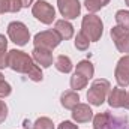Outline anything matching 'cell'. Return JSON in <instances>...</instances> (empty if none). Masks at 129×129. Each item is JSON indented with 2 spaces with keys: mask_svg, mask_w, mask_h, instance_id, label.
I'll return each instance as SVG.
<instances>
[{
  "mask_svg": "<svg viewBox=\"0 0 129 129\" xmlns=\"http://www.w3.org/2000/svg\"><path fill=\"white\" fill-rule=\"evenodd\" d=\"M8 68H11L15 72L27 75L35 83H41L44 80L41 66L36 64L32 56H29L27 53H24L21 50L15 48V50L8 51Z\"/></svg>",
  "mask_w": 129,
  "mask_h": 129,
  "instance_id": "cell-1",
  "label": "cell"
},
{
  "mask_svg": "<svg viewBox=\"0 0 129 129\" xmlns=\"http://www.w3.org/2000/svg\"><path fill=\"white\" fill-rule=\"evenodd\" d=\"M110 90H111V84H110L108 80H105V78L95 80L92 83V86L89 87V92H87V101H89V104H92L95 107H101L105 102Z\"/></svg>",
  "mask_w": 129,
  "mask_h": 129,
  "instance_id": "cell-2",
  "label": "cell"
},
{
  "mask_svg": "<svg viewBox=\"0 0 129 129\" xmlns=\"http://www.w3.org/2000/svg\"><path fill=\"white\" fill-rule=\"evenodd\" d=\"M81 32L84 33L90 42H96L101 39L102 33H104V23L102 20L95 15V14H87L83 17L81 21Z\"/></svg>",
  "mask_w": 129,
  "mask_h": 129,
  "instance_id": "cell-3",
  "label": "cell"
},
{
  "mask_svg": "<svg viewBox=\"0 0 129 129\" xmlns=\"http://www.w3.org/2000/svg\"><path fill=\"white\" fill-rule=\"evenodd\" d=\"M62 42V38L57 35L56 30H44L35 35L33 38V45L35 48H45L53 51L54 48H57Z\"/></svg>",
  "mask_w": 129,
  "mask_h": 129,
  "instance_id": "cell-4",
  "label": "cell"
},
{
  "mask_svg": "<svg viewBox=\"0 0 129 129\" xmlns=\"http://www.w3.org/2000/svg\"><path fill=\"white\" fill-rule=\"evenodd\" d=\"M8 36L18 47H24L30 41V32L27 26L21 21H12L8 24Z\"/></svg>",
  "mask_w": 129,
  "mask_h": 129,
  "instance_id": "cell-5",
  "label": "cell"
},
{
  "mask_svg": "<svg viewBox=\"0 0 129 129\" xmlns=\"http://www.w3.org/2000/svg\"><path fill=\"white\" fill-rule=\"evenodd\" d=\"M32 14L42 24H51L56 20V9L47 0H38L35 5H32Z\"/></svg>",
  "mask_w": 129,
  "mask_h": 129,
  "instance_id": "cell-6",
  "label": "cell"
},
{
  "mask_svg": "<svg viewBox=\"0 0 129 129\" xmlns=\"http://www.w3.org/2000/svg\"><path fill=\"white\" fill-rule=\"evenodd\" d=\"M110 35H111V39L116 45V48L123 53V54H129V32L119 27V26H114L111 27L110 30Z\"/></svg>",
  "mask_w": 129,
  "mask_h": 129,
  "instance_id": "cell-7",
  "label": "cell"
},
{
  "mask_svg": "<svg viewBox=\"0 0 129 129\" xmlns=\"http://www.w3.org/2000/svg\"><path fill=\"white\" fill-rule=\"evenodd\" d=\"M57 6L64 20H74L81 14L80 0H57Z\"/></svg>",
  "mask_w": 129,
  "mask_h": 129,
  "instance_id": "cell-8",
  "label": "cell"
},
{
  "mask_svg": "<svg viewBox=\"0 0 129 129\" xmlns=\"http://www.w3.org/2000/svg\"><path fill=\"white\" fill-rule=\"evenodd\" d=\"M114 77H116L119 87H128L129 86V54H125L117 62Z\"/></svg>",
  "mask_w": 129,
  "mask_h": 129,
  "instance_id": "cell-9",
  "label": "cell"
},
{
  "mask_svg": "<svg viewBox=\"0 0 129 129\" xmlns=\"http://www.w3.org/2000/svg\"><path fill=\"white\" fill-rule=\"evenodd\" d=\"M107 101L111 108H128V92L122 87H113Z\"/></svg>",
  "mask_w": 129,
  "mask_h": 129,
  "instance_id": "cell-10",
  "label": "cell"
},
{
  "mask_svg": "<svg viewBox=\"0 0 129 129\" xmlns=\"http://www.w3.org/2000/svg\"><path fill=\"white\" fill-rule=\"evenodd\" d=\"M93 119V111L89 107V104H78L72 110V120L77 123H87Z\"/></svg>",
  "mask_w": 129,
  "mask_h": 129,
  "instance_id": "cell-11",
  "label": "cell"
},
{
  "mask_svg": "<svg viewBox=\"0 0 129 129\" xmlns=\"http://www.w3.org/2000/svg\"><path fill=\"white\" fill-rule=\"evenodd\" d=\"M33 60L38 64H41V68H50L53 64V51L45 50V48H33L32 51Z\"/></svg>",
  "mask_w": 129,
  "mask_h": 129,
  "instance_id": "cell-12",
  "label": "cell"
},
{
  "mask_svg": "<svg viewBox=\"0 0 129 129\" xmlns=\"http://www.w3.org/2000/svg\"><path fill=\"white\" fill-rule=\"evenodd\" d=\"M54 30L57 32V35L62 38V41H68V39H71L72 36H74V26L68 21V20H57L56 23H54Z\"/></svg>",
  "mask_w": 129,
  "mask_h": 129,
  "instance_id": "cell-13",
  "label": "cell"
},
{
  "mask_svg": "<svg viewBox=\"0 0 129 129\" xmlns=\"http://www.w3.org/2000/svg\"><path fill=\"white\" fill-rule=\"evenodd\" d=\"M60 104L66 110H74V107L80 104V95L75 90H66L60 96Z\"/></svg>",
  "mask_w": 129,
  "mask_h": 129,
  "instance_id": "cell-14",
  "label": "cell"
},
{
  "mask_svg": "<svg viewBox=\"0 0 129 129\" xmlns=\"http://www.w3.org/2000/svg\"><path fill=\"white\" fill-rule=\"evenodd\" d=\"M23 9L21 0H0V14H17Z\"/></svg>",
  "mask_w": 129,
  "mask_h": 129,
  "instance_id": "cell-15",
  "label": "cell"
},
{
  "mask_svg": "<svg viewBox=\"0 0 129 129\" xmlns=\"http://www.w3.org/2000/svg\"><path fill=\"white\" fill-rule=\"evenodd\" d=\"M75 72L86 77L87 80H90L93 75H95V66L90 60H81L77 63V68H75Z\"/></svg>",
  "mask_w": 129,
  "mask_h": 129,
  "instance_id": "cell-16",
  "label": "cell"
},
{
  "mask_svg": "<svg viewBox=\"0 0 129 129\" xmlns=\"http://www.w3.org/2000/svg\"><path fill=\"white\" fill-rule=\"evenodd\" d=\"M54 66H56V69H57L59 72H62V74H69V72L72 71V68H74L72 60H71L68 56H64V54H60V56L56 57Z\"/></svg>",
  "mask_w": 129,
  "mask_h": 129,
  "instance_id": "cell-17",
  "label": "cell"
},
{
  "mask_svg": "<svg viewBox=\"0 0 129 129\" xmlns=\"http://www.w3.org/2000/svg\"><path fill=\"white\" fill-rule=\"evenodd\" d=\"M111 125V116L105 113H99L93 117V129H108Z\"/></svg>",
  "mask_w": 129,
  "mask_h": 129,
  "instance_id": "cell-18",
  "label": "cell"
},
{
  "mask_svg": "<svg viewBox=\"0 0 129 129\" xmlns=\"http://www.w3.org/2000/svg\"><path fill=\"white\" fill-rule=\"evenodd\" d=\"M87 83H89V80H87L86 77H83V75L77 74V72H74V75H72V77H71V80H69L71 89H72V90H75V92H78V90H81V89H86Z\"/></svg>",
  "mask_w": 129,
  "mask_h": 129,
  "instance_id": "cell-19",
  "label": "cell"
},
{
  "mask_svg": "<svg viewBox=\"0 0 129 129\" xmlns=\"http://www.w3.org/2000/svg\"><path fill=\"white\" fill-rule=\"evenodd\" d=\"M8 68V39L0 35V69Z\"/></svg>",
  "mask_w": 129,
  "mask_h": 129,
  "instance_id": "cell-20",
  "label": "cell"
},
{
  "mask_svg": "<svg viewBox=\"0 0 129 129\" xmlns=\"http://www.w3.org/2000/svg\"><path fill=\"white\" fill-rule=\"evenodd\" d=\"M111 0H84V6L90 14H95L98 11H101L104 6H107Z\"/></svg>",
  "mask_w": 129,
  "mask_h": 129,
  "instance_id": "cell-21",
  "label": "cell"
},
{
  "mask_svg": "<svg viewBox=\"0 0 129 129\" xmlns=\"http://www.w3.org/2000/svg\"><path fill=\"white\" fill-rule=\"evenodd\" d=\"M114 18H116V23H117L119 27H122V29L129 32V11H125V9L117 11Z\"/></svg>",
  "mask_w": 129,
  "mask_h": 129,
  "instance_id": "cell-22",
  "label": "cell"
},
{
  "mask_svg": "<svg viewBox=\"0 0 129 129\" xmlns=\"http://www.w3.org/2000/svg\"><path fill=\"white\" fill-rule=\"evenodd\" d=\"M74 45H75V48L80 50V51H87V50H89V45H90V41H89V38H87L83 32H78L77 36H75Z\"/></svg>",
  "mask_w": 129,
  "mask_h": 129,
  "instance_id": "cell-23",
  "label": "cell"
},
{
  "mask_svg": "<svg viewBox=\"0 0 129 129\" xmlns=\"http://www.w3.org/2000/svg\"><path fill=\"white\" fill-rule=\"evenodd\" d=\"M33 129H54V123L50 117H39L33 123Z\"/></svg>",
  "mask_w": 129,
  "mask_h": 129,
  "instance_id": "cell-24",
  "label": "cell"
},
{
  "mask_svg": "<svg viewBox=\"0 0 129 129\" xmlns=\"http://www.w3.org/2000/svg\"><path fill=\"white\" fill-rule=\"evenodd\" d=\"M11 93H12V87H11V84H9L6 80L2 81V83H0V99H2V98H8Z\"/></svg>",
  "mask_w": 129,
  "mask_h": 129,
  "instance_id": "cell-25",
  "label": "cell"
},
{
  "mask_svg": "<svg viewBox=\"0 0 129 129\" xmlns=\"http://www.w3.org/2000/svg\"><path fill=\"white\" fill-rule=\"evenodd\" d=\"M8 117V105L5 101H0V123H3Z\"/></svg>",
  "mask_w": 129,
  "mask_h": 129,
  "instance_id": "cell-26",
  "label": "cell"
},
{
  "mask_svg": "<svg viewBox=\"0 0 129 129\" xmlns=\"http://www.w3.org/2000/svg\"><path fill=\"white\" fill-rule=\"evenodd\" d=\"M57 129H78V126L74 125V123L69 122V120H64V122H62V123L57 126Z\"/></svg>",
  "mask_w": 129,
  "mask_h": 129,
  "instance_id": "cell-27",
  "label": "cell"
},
{
  "mask_svg": "<svg viewBox=\"0 0 129 129\" xmlns=\"http://www.w3.org/2000/svg\"><path fill=\"white\" fill-rule=\"evenodd\" d=\"M35 0H21V5H23V8H29V6H32V3Z\"/></svg>",
  "mask_w": 129,
  "mask_h": 129,
  "instance_id": "cell-28",
  "label": "cell"
},
{
  "mask_svg": "<svg viewBox=\"0 0 129 129\" xmlns=\"http://www.w3.org/2000/svg\"><path fill=\"white\" fill-rule=\"evenodd\" d=\"M2 81H5V77H3V74L0 72V83H2Z\"/></svg>",
  "mask_w": 129,
  "mask_h": 129,
  "instance_id": "cell-29",
  "label": "cell"
},
{
  "mask_svg": "<svg viewBox=\"0 0 129 129\" xmlns=\"http://www.w3.org/2000/svg\"><path fill=\"white\" fill-rule=\"evenodd\" d=\"M128 108H129V92H128Z\"/></svg>",
  "mask_w": 129,
  "mask_h": 129,
  "instance_id": "cell-30",
  "label": "cell"
},
{
  "mask_svg": "<svg viewBox=\"0 0 129 129\" xmlns=\"http://www.w3.org/2000/svg\"><path fill=\"white\" fill-rule=\"evenodd\" d=\"M125 3H126V5L129 6V0H125Z\"/></svg>",
  "mask_w": 129,
  "mask_h": 129,
  "instance_id": "cell-31",
  "label": "cell"
},
{
  "mask_svg": "<svg viewBox=\"0 0 129 129\" xmlns=\"http://www.w3.org/2000/svg\"><path fill=\"white\" fill-rule=\"evenodd\" d=\"M32 129H33V128H32Z\"/></svg>",
  "mask_w": 129,
  "mask_h": 129,
  "instance_id": "cell-32",
  "label": "cell"
}]
</instances>
